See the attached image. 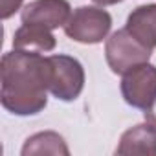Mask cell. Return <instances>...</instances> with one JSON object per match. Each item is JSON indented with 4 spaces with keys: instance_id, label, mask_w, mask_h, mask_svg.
I'll list each match as a JSON object with an SVG mask.
<instances>
[{
    "instance_id": "obj_12",
    "label": "cell",
    "mask_w": 156,
    "mask_h": 156,
    "mask_svg": "<svg viewBox=\"0 0 156 156\" xmlns=\"http://www.w3.org/2000/svg\"><path fill=\"white\" fill-rule=\"evenodd\" d=\"M143 118H145V121L156 130V98H154V101L143 110Z\"/></svg>"
},
{
    "instance_id": "obj_13",
    "label": "cell",
    "mask_w": 156,
    "mask_h": 156,
    "mask_svg": "<svg viewBox=\"0 0 156 156\" xmlns=\"http://www.w3.org/2000/svg\"><path fill=\"white\" fill-rule=\"evenodd\" d=\"M94 2L99 4V6H114V4L121 2V0H94Z\"/></svg>"
},
{
    "instance_id": "obj_4",
    "label": "cell",
    "mask_w": 156,
    "mask_h": 156,
    "mask_svg": "<svg viewBox=\"0 0 156 156\" xmlns=\"http://www.w3.org/2000/svg\"><path fill=\"white\" fill-rule=\"evenodd\" d=\"M151 51L152 50L143 46L138 39H134L127 31V28L114 31L105 44L107 64L114 73H121V75L141 62H149Z\"/></svg>"
},
{
    "instance_id": "obj_11",
    "label": "cell",
    "mask_w": 156,
    "mask_h": 156,
    "mask_svg": "<svg viewBox=\"0 0 156 156\" xmlns=\"http://www.w3.org/2000/svg\"><path fill=\"white\" fill-rule=\"evenodd\" d=\"M22 2L24 0H0V17H2L4 20L13 17L20 9Z\"/></svg>"
},
{
    "instance_id": "obj_7",
    "label": "cell",
    "mask_w": 156,
    "mask_h": 156,
    "mask_svg": "<svg viewBox=\"0 0 156 156\" xmlns=\"http://www.w3.org/2000/svg\"><path fill=\"white\" fill-rule=\"evenodd\" d=\"M118 156H156V130L145 121L121 134Z\"/></svg>"
},
{
    "instance_id": "obj_2",
    "label": "cell",
    "mask_w": 156,
    "mask_h": 156,
    "mask_svg": "<svg viewBox=\"0 0 156 156\" xmlns=\"http://www.w3.org/2000/svg\"><path fill=\"white\" fill-rule=\"evenodd\" d=\"M48 66H50L48 90L53 94V98L61 101H73L79 98L85 87L83 64L75 57L57 53L48 57Z\"/></svg>"
},
{
    "instance_id": "obj_8",
    "label": "cell",
    "mask_w": 156,
    "mask_h": 156,
    "mask_svg": "<svg viewBox=\"0 0 156 156\" xmlns=\"http://www.w3.org/2000/svg\"><path fill=\"white\" fill-rule=\"evenodd\" d=\"M125 28L143 46L154 50L156 48V4H145L136 8L129 15Z\"/></svg>"
},
{
    "instance_id": "obj_10",
    "label": "cell",
    "mask_w": 156,
    "mask_h": 156,
    "mask_svg": "<svg viewBox=\"0 0 156 156\" xmlns=\"http://www.w3.org/2000/svg\"><path fill=\"white\" fill-rule=\"evenodd\" d=\"M35 154H61L68 156L70 149L64 138L53 130H44L30 136L22 147V156H35Z\"/></svg>"
},
{
    "instance_id": "obj_9",
    "label": "cell",
    "mask_w": 156,
    "mask_h": 156,
    "mask_svg": "<svg viewBox=\"0 0 156 156\" xmlns=\"http://www.w3.org/2000/svg\"><path fill=\"white\" fill-rule=\"evenodd\" d=\"M57 41L51 33V30L37 24H22L13 37V48L17 50H28L37 53H46L55 48Z\"/></svg>"
},
{
    "instance_id": "obj_5",
    "label": "cell",
    "mask_w": 156,
    "mask_h": 156,
    "mask_svg": "<svg viewBox=\"0 0 156 156\" xmlns=\"http://www.w3.org/2000/svg\"><path fill=\"white\" fill-rule=\"evenodd\" d=\"M121 94L127 105L145 110L156 98V66L141 62L123 73Z\"/></svg>"
},
{
    "instance_id": "obj_1",
    "label": "cell",
    "mask_w": 156,
    "mask_h": 156,
    "mask_svg": "<svg viewBox=\"0 0 156 156\" xmlns=\"http://www.w3.org/2000/svg\"><path fill=\"white\" fill-rule=\"evenodd\" d=\"M48 57L37 51L13 50L0 61V101L17 116H33L44 110L48 98Z\"/></svg>"
},
{
    "instance_id": "obj_6",
    "label": "cell",
    "mask_w": 156,
    "mask_h": 156,
    "mask_svg": "<svg viewBox=\"0 0 156 156\" xmlns=\"http://www.w3.org/2000/svg\"><path fill=\"white\" fill-rule=\"evenodd\" d=\"M70 2L68 0H33L24 6L20 13L22 24H37L48 30L64 26L70 19Z\"/></svg>"
},
{
    "instance_id": "obj_3",
    "label": "cell",
    "mask_w": 156,
    "mask_h": 156,
    "mask_svg": "<svg viewBox=\"0 0 156 156\" xmlns=\"http://www.w3.org/2000/svg\"><path fill=\"white\" fill-rule=\"evenodd\" d=\"M64 33L81 44H99L107 39L112 28V17L108 11L96 6H81L73 9L66 24Z\"/></svg>"
}]
</instances>
